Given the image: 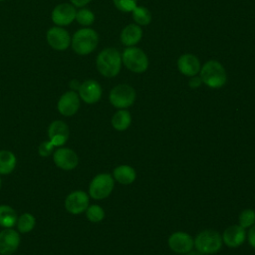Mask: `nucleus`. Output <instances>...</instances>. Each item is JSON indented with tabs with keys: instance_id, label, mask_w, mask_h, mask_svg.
Here are the masks:
<instances>
[{
	"instance_id": "6e6552de",
	"label": "nucleus",
	"mask_w": 255,
	"mask_h": 255,
	"mask_svg": "<svg viewBox=\"0 0 255 255\" xmlns=\"http://www.w3.org/2000/svg\"><path fill=\"white\" fill-rule=\"evenodd\" d=\"M46 39L51 48L57 51L67 50L70 47L72 40L69 32L60 26L50 28L47 31Z\"/></svg>"
},
{
	"instance_id": "cd10ccee",
	"label": "nucleus",
	"mask_w": 255,
	"mask_h": 255,
	"mask_svg": "<svg viewBox=\"0 0 255 255\" xmlns=\"http://www.w3.org/2000/svg\"><path fill=\"white\" fill-rule=\"evenodd\" d=\"M255 223V211L247 208L241 211L239 214V225L243 228L251 227Z\"/></svg>"
},
{
	"instance_id": "c85d7f7f",
	"label": "nucleus",
	"mask_w": 255,
	"mask_h": 255,
	"mask_svg": "<svg viewBox=\"0 0 255 255\" xmlns=\"http://www.w3.org/2000/svg\"><path fill=\"white\" fill-rule=\"evenodd\" d=\"M116 8L122 12H131L137 5L136 0H113Z\"/></svg>"
},
{
	"instance_id": "0eeeda50",
	"label": "nucleus",
	"mask_w": 255,
	"mask_h": 255,
	"mask_svg": "<svg viewBox=\"0 0 255 255\" xmlns=\"http://www.w3.org/2000/svg\"><path fill=\"white\" fill-rule=\"evenodd\" d=\"M115 179L109 173H100L96 175L89 186V194L92 198L101 200L107 198L113 191Z\"/></svg>"
},
{
	"instance_id": "f8f14e48",
	"label": "nucleus",
	"mask_w": 255,
	"mask_h": 255,
	"mask_svg": "<svg viewBox=\"0 0 255 255\" xmlns=\"http://www.w3.org/2000/svg\"><path fill=\"white\" fill-rule=\"evenodd\" d=\"M20 245V235L12 228L0 231V255H12Z\"/></svg>"
},
{
	"instance_id": "393cba45",
	"label": "nucleus",
	"mask_w": 255,
	"mask_h": 255,
	"mask_svg": "<svg viewBox=\"0 0 255 255\" xmlns=\"http://www.w3.org/2000/svg\"><path fill=\"white\" fill-rule=\"evenodd\" d=\"M17 228L21 233H28L32 231L36 224V219L31 213H23L17 219Z\"/></svg>"
},
{
	"instance_id": "dca6fc26",
	"label": "nucleus",
	"mask_w": 255,
	"mask_h": 255,
	"mask_svg": "<svg viewBox=\"0 0 255 255\" xmlns=\"http://www.w3.org/2000/svg\"><path fill=\"white\" fill-rule=\"evenodd\" d=\"M69 127L63 121H54L48 128V137L54 146L64 145L69 138Z\"/></svg>"
},
{
	"instance_id": "f257e3e1",
	"label": "nucleus",
	"mask_w": 255,
	"mask_h": 255,
	"mask_svg": "<svg viewBox=\"0 0 255 255\" xmlns=\"http://www.w3.org/2000/svg\"><path fill=\"white\" fill-rule=\"evenodd\" d=\"M122 55L115 48H106L100 52L96 66L101 75L107 78L116 77L122 68Z\"/></svg>"
},
{
	"instance_id": "423d86ee",
	"label": "nucleus",
	"mask_w": 255,
	"mask_h": 255,
	"mask_svg": "<svg viewBox=\"0 0 255 255\" xmlns=\"http://www.w3.org/2000/svg\"><path fill=\"white\" fill-rule=\"evenodd\" d=\"M135 91L128 84H120L114 87L109 95L110 103L117 109H127L135 101Z\"/></svg>"
},
{
	"instance_id": "f3484780",
	"label": "nucleus",
	"mask_w": 255,
	"mask_h": 255,
	"mask_svg": "<svg viewBox=\"0 0 255 255\" xmlns=\"http://www.w3.org/2000/svg\"><path fill=\"white\" fill-rule=\"evenodd\" d=\"M177 68L182 75L187 77H193L199 73L201 66L198 58L195 55L187 53L181 55L178 58Z\"/></svg>"
},
{
	"instance_id": "c9c22d12",
	"label": "nucleus",
	"mask_w": 255,
	"mask_h": 255,
	"mask_svg": "<svg viewBox=\"0 0 255 255\" xmlns=\"http://www.w3.org/2000/svg\"><path fill=\"white\" fill-rule=\"evenodd\" d=\"M1 185H2V182H1V178H0V188H1Z\"/></svg>"
},
{
	"instance_id": "473e14b6",
	"label": "nucleus",
	"mask_w": 255,
	"mask_h": 255,
	"mask_svg": "<svg viewBox=\"0 0 255 255\" xmlns=\"http://www.w3.org/2000/svg\"><path fill=\"white\" fill-rule=\"evenodd\" d=\"M70 1L72 5H74L75 7H84L91 2V0H70Z\"/></svg>"
},
{
	"instance_id": "e433bc0d",
	"label": "nucleus",
	"mask_w": 255,
	"mask_h": 255,
	"mask_svg": "<svg viewBox=\"0 0 255 255\" xmlns=\"http://www.w3.org/2000/svg\"><path fill=\"white\" fill-rule=\"evenodd\" d=\"M0 1H4V0H0Z\"/></svg>"
},
{
	"instance_id": "7ed1b4c3",
	"label": "nucleus",
	"mask_w": 255,
	"mask_h": 255,
	"mask_svg": "<svg viewBox=\"0 0 255 255\" xmlns=\"http://www.w3.org/2000/svg\"><path fill=\"white\" fill-rule=\"evenodd\" d=\"M99 43L98 33L91 28L78 30L72 37L71 45L75 53L80 56L91 54L97 48Z\"/></svg>"
},
{
	"instance_id": "39448f33",
	"label": "nucleus",
	"mask_w": 255,
	"mask_h": 255,
	"mask_svg": "<svg viewBox=\"0 0 255 255\" xmlns=\"http://www.w3.org/2000/svg\"><path fill=\"white\" fill-rule=\"evenodd\" d=\"M122 62L131 72L141 74L148 68V59L145 53L134 46L128 47L122 54Z\"/></svg>"
},
{
	"instance_id": "b1692460",
	"label": "nucleus",
	"mask_w": 255,
	"mask_h": 255,
	"mask_svg": "<svg viewBox=\"0 0 255 255\" xmlns=\"http://www.w3.org/2000/svg\"><path fill=\"white\" fill-rule=\"evenodd\" d=\"M131 13L134 22L139 26H146L151 21V14L144 6H136Z\"/></svg>"
},
{
	"instance_id": "20e7f679",
	"label": "nucleus",
	"mask_w": 255,
	"mask_h": 255,
	"mask_svg": "<svg viewBox=\"0 0 255 255\" xmlns=\"http://www.w3.org/2000/svg\"><path fill=\"white\" fill-rule=\"evenodd\" d=\"M221 235L211 229L203 230L199 232L194 239V246L199 253L202 254H214L217 253L222 246Z\"/></svg>"
},
{
	"instance_id": "f704fd0d",
	"label": "nucleus",
	"mask_w": 255,
	"mask_h": 255,
	"mask_svg": "<svg viewBox=\"0 0 255 255\" xmlns=\"http://www.w3.org/2000/svg\"><path fill=\"white\" fill-rule=\"evenodd\" d=\"M185 255H199L197 252H193V251H189L188 253H186Z\"/></svg>"
},
{
	"instance_id": "6ab92c4d",
	"label": "nucleus",
	"mask_w": 255,
	"mask_h": 255,
	"mask_svg": "<svg viewBox=\"0 0 255 255\" xmlns=\"http://www.w3.org/2000/svg\"><path fill=\"white\" fill-rule=\"evenodd\" d=\"M142 37V30L137 24L127 25L121 33V42L127 46L131 47L137 44Z\"/></svg>"
},
{
	"instance_id": "4be33fe9",
	"label": "nucleus",
	"mask_w": 255,
	"mask_h": 255,
	"mask_svg": "<svg viewBox=\"0 0 255 255\" xmlns=\"http://www.w3.org/2000/svg\"><path fill=\"white\" fill-rule=\"evenodd\" d=\"M17 163L16 155L10 150H0V174L11 173Z\"/></svg>"
},
{
	"instance_id": "9d476101",
	"label": "nucleus",
	"mask_w": 255,
	"mask_h": 255,
	"mask_svg": "<svg viewBox=\"0 0 255 255\" xmlns=\"http://www.w3.org/2000/svg\"><path fill=\"white\" fill-rule=\"evenodd\" d=\"M89 195L83 190H76L68 194L65 199V208L71 214H81L89 206Z\"/></svg>"
},
{
	"instance_id": "412c9836",
	"label": "nucleus",
	"mask_w": 255,
	"mask_h": 255,
	"mask_svg": "<svg viewBox=\"0 0 255 255\" xmlns=\"http://www.w3.org/2000/svg\"><path fill=\"white\" fill-rule=\"evenodd\" d=\"M131 124L130 113L125 109L119 110L112 118V126L119 131L126 130Z\"/></svg>"
},
{
	"instance_id": "bb28decb",
	"label": "nucleus",
	"mask_w": 255,
	"mask_h": 255,
	"mask_svg": "<svg viewBox=\"0 0 255 255\" xmlns=\"http://www.w3.org/2000/svg\"><path fill=\"white\" fill-rule=\"evenodd\" d=\"M76 21L82 26H90L95 21V14L86 8H82L76 12Z\"/></svg>"
},
{
	"instance_id": "a211bd4d",
	"label": "nucleus",
	"mask_w": 255,
	"mask_h": 255,
	"mask_svg": "<svg viewBox=\"0 0 255 255\" xmlns=\"http://www.w3.org/2000/svg\"><path fill=\"white\" fill-rule=\"evenodd\" d=\"M246 239L245 228L240 225H232L227 227L222 234V241L231 248L240 246Z\"/></svg>"
},
{
	"instance_id": "4468645a",
	"label": "nucleus",
	"mask_w": 255,
	"mask_h": 255,
	"mask_svg": "<svg viewBox=\"0 0 255 255\" xmlns=\"http://www.w3.org/2000/svg\"><path fill=\"white\" fill-rule=\"evenodd\" d=\"M79 97L86 104H96L101 100L102 97V87L95 80H86L80 85L79 88Z\"/></svg>"
},
{
	"instance_id": "9b49d317",
	"label": "nucleus",
	"mask_w": 255,
	"mask_h": 255,
	"mask_svg": "<svg viewBox=\"0 0 255 255\" xmlns=\"http://www.w3.org/2000/svg\"><path fill=\"white\" fill-rule=\"evenodd\" d=\"M167 243L173 252L178 254H186L192 250L194 246V239L188 233L177 231L168 237Z\"/></svg>"
},
{
	"instance_id": "2f4dec72",
	"label": "nucleus",
	"mask_w": 255,
	"mask_h": 255,
	"mask_svg": "<svg viewBox=\"0 0 255 255\" xmlns=\"http://www.w3.org/2000/svg\"><path fill=\"white\" fill-rule=\"evenodd\" d=\"M202 84V81L200 79V77H197V76H193L190 78L189 82H188V85L190 88L192 89H196L198 87H200V85Z\"/></svg>"
},
{
	"instance_id": "5701e85b",
	"label": "nucleus",
	"mask_w": 255,
	"mask_h": 255,
	"mask_svg": "<svg viewBox=\"0 0 255 255\" xmlns=\"http://www.w3.org/2000/svg\"><path fill=\"white\" fill-rule=\"evenodd\" d=\"M17 213L14 208L9 205H0V226L11 228L17 223Z\"/></svg>"
},
{
	"instance_id": "72a5a7b5",
	"label": "nucleus",
	"mask_w": 255,
	"mask_h": 255,
	"mask_svg": "<svg viewBox=\"0 0 255 255\" xmlns=\"http://www.w3.org/2000/svg\"><path fill=\"white\" fill-rule=\"evenodd\" d=\"M80 85H81V84H80L77 80H72V81L70 82V87H71L72 91H74V90H79Z\"/></svg>"
},
{
	"instance_id": "c756f323",
	"label": "nucleus",
	"mask_w": 255,
	"mask_h": 255,
	"mask_svg": "<svg viewBox=\"0 0 255 255\" xmlns=\"http://www.w3.org/2000/svg\"><path fill=\"white\" fill-rule=\"evenodd\" d=\"M54 151V144L49 140L43 141L38 147V153L40 156L47 157Z\"/></svg>"
},
{
	"instance_id": "1a4fd4ad",
	"label": "nucleus",
	"mask_w": 255,
	"mask_h": 255,
	"mask_svg": "<svg viewBox=\"0 0 255 255\" xmlns=\"http://www.w3.org/2000/svg\"><path fill=\"white\" fill-rule=\"evenodd\" d=\"M53 161L61 169L72 170L77 167L79 158L73 149L68 147H59L53 152Z\"/></svg>"
},
{
	"instance_id": "aec40b11",
	"label": "nucleus",
	"mask_w": 255,
	"mask_h": 255,
	"mask_svg": "<svg viewBox=\"0 0 255 255\" xmlns=\"http://www.w3.org/2000/svg\"><path fill=\"white\" fill-rule=\"evenodd\" d=\"M113 175L114 179L125 185L132 183L136 178V172L134 168L127 164L117 166L113 171Z\"/></svg>"
},
{
	"instance_id": "f03ea898",
	"label": "nucleus",
	"mask_w": 255,
	"mask_h": 255,
	"mask_svg": "<svg viewBox=\"0 0 255 255\" xmlns=\"http://www.w3.org/2000/svg\"><path fill=\"white\" fill-rule=\"evenodd\" d=\"M203 84L211 89L222 88L227 82V73L221 63L215 60L207 61L199 71Z\"/></svg>"
},
{
	"instance_id": "7c9ffc66",
	"label": "nucleus",
	"mask_w": 255,
	"mask_h": 255,
	"mask_svg": "<svg viewBox=\"0 0 255 255\" xmlns=\"http://www.w3.org/2000/svg\"><path fill=\"white\" fill-rule=\"evenodd\" d=\"M247 237H248L249 244L251 245V247H253L255 249V223L251 226Z\"/></svg>"
},
{
	"instance_id": "ddd939ff",
	"label": "nucleus",
	"mask_w": 255,
	"mask_h": 255,
	"mask_svg": "<svg viewBox=\"0 0 255 255\" xmlns=\"http://www.w3.org/2000/svg\"><path fill=\"white\" fill-rule=\"evenodd\" d=\"M75 6L70 3H61L52 11V21L57 26L63 27L70 25L76 17Z\"/></svg>"
},
{
	"instance_id": "a878e982",
	"label": "nucleus",
	"mask_w": 255,
	"mask_h": 255,
	"mask_svg": "<svg viewBox=\"0 0 255 255\" xmlns=\"http://www.w3.org/2000/svg\"><path fill=\"white\" fill-rule=\"evenodd\" d=\"M86 215L91 222L97 223L105 218V210L98 204L89 205L86 209Z\"/></svg>"
},
{
	"instance_id": "2eb2a0df",
	"label": "nucleus",
	"mask_w": 255,
	"mask_h": 255,
	"mask_svg": "<svg viewBox=\"0 0 255 255\" xmlns=\"http://www.w3.org/2000/svg\"><path fill=\"white\" fill-rule=\"evenodd\" d=\"M58 111L65 117L74 116L80 108V97L75 91L66 92L61 96L57 105Z\"/></svg>"
}]
</instances>
